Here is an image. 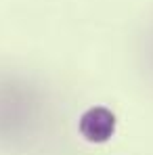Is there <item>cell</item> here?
I'll return each mask as SVG.
<instances>
[{
  "instance_id": "6da1fadb",
  "label": "cell",
  "mask_w": 153,
  "mask_h": 155,
  "mask_svg": "<svg viewBox=\"0 0 153 155\" xmlns=\"http://www.w3.org/2000/svg\"><path fill=\"white\" fill-rule=\"evenodd\" d=\"M113 128H115V117H113L111 111H107V109H103V107L90 109V111L82 117V122H80L82 134H84L88 140H95V143L107 140V138L111 136Z\"/></svg>"
}]
</instances>
